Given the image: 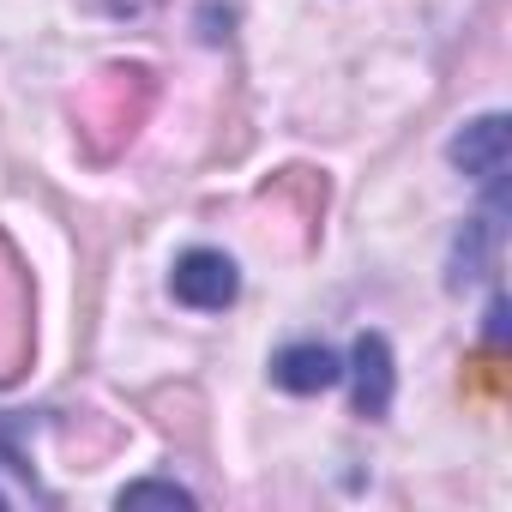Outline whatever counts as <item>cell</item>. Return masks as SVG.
<instances>
[{"instance_id":"8992f818","label":"cell","mask_w":512,"mask_h":512,"mask_svg":"<svg viewBox=\"0 0 512 512\" xmlns=\"http://www.w3.org/2000/svg\"><path fill=\"white\" fill-rule=\"evenodd\" d=\"M115 506H193V494L181 482H163V476H145V482H127L115 494Z\"/></svg>"},{"instance_id":"6da1fadb","label":"cell","mask_w":512,"mask_h":512,"mask_svg":"<svg viewBox=\"0 0 512 512\" xmlns=\"http://www.w3.org/2000/svg\"><path fill=\"white\" fill-rule=\"evenodd\" d=\"M446 157H452V169H464L476 187L500 193V187H506V169H512V121H506L500 109L464 121V127L446 139Z\"/></svg>"},{"instance_id":"5b68a950","label":"cell","mask_w":512,"mask_h":512,"mask_svg":"<svg viewBox=\"0 0 512 512\" xmlns=\"http://www.w3.org/2000/svg\"><path fill=\"white\" fill-rule=\"evenodd\" d=\"M344 380V356L338 350H326V344H284L278 356H272V386H284V392H296V398H314V392H332Z\"/></svg>"},{"instance_id":"277c9868","label":"cell","mask_w":512,"mask_h":512,"mask_svg":"<svg viewBox=\"0 0 512 512\" xmlns=\"http://www.w3.org/2000/svg\"><path fill=\"white\" fill-rule=\"evenodd\" d=\"M500 217H506V205H500V193H488V205L458 229V241H452V266H446V284H452V290H464V284H476V278L494 272V253H500Z\"/></svg>"},{"instance_id":"7a4b0ae2","label":"cell","mask_w":512,"mask_h":512,"mask_svg":"<svg viewBox=\"0 0 512 512\" xmlns=\"http://www.w3.org/2000/svg\"><path fill=\"white\" fill-rule=\"evenodd\" d=\"M169 296L193 314H223L235 296H241V272L223 247H187L175 272H169Z\"/></svg>"},{"instance_id":"52a82bcc","label":"cell","mask_w":512,"mask_h":512,"mask_svg":"<svg viewBox=\"0 0 512 512\" xmlns=\"http://www.w3.org/2000/svg\"><path fill=\"white\" fill-rule=\"evenodd\" d=\"M103 7L115 13V19H139V13H151L157 0H103Z\"/></svg>"},{"instance_id":"ba28073f","label":"cell","mask_w":512,"mask_h":512,"mask_svg":"<svg viewBox=\"0 0 512 512\" xmlns=\"http://www.w3.org/2000/svg\"><path fill=\"white\" fill-rule=\"evenodd\" d=\"M7 500H13V494H7V488H0V506H7Z\"/></svg>"},{"instance_id":"3957f363","label":"cell","mask_w":512,"mask_h":512,"mask_svg":"<svg viewBox=\"0 0 512 512\" xmlns=\"http://www.w3.org/2000/svg\"><path fill=\"white\" fill-rule=\"evenodd\" d=\"M344 380L356 386V416L362 422H386L392 410V392H398V368H392V344L380 332H362L350 344V362H344Z\"/></svg>"}]
</instances>
